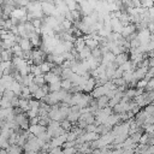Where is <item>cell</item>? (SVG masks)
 Masks as SVG:
<instances>
[{"label": "cell", "instance_id": "17", "mask_svg": "<svg viewBox=\"0 0 154 154\" xmlns=\"http://www.w3.org/2000/svg\"><path fill=\"white\" fill-rule=\"evenodd\" d=\"M107 103H108V99H107L106 96H101V97H99V99L96 100V106H97L99 109L107 107Z\"/></svg>", "mask_w": 154, "mask_h": 154}, {"label": "cell", "instance_id": "15", "mask_svg": "<svg viewBox=\"0 0 154 154\" xmlns=\"http://www.w3.org/2000/svg\"><path fill=\"white\" fill-rule=\"evenodd\" d=\"M20 89H22V85H20L18 82H16V81L13 79V82H12V84H11V87H10V90L13 91L14 95H20Z\"/></svg>", "mask_w": 154, "mask_h": 154}, {"label": "cell", "instance_id": "9", "mask_svg": "<svg viewBox=\"0 0 154 154\" xmlns=\"http://www.w3.org/2000/svg\"><path fill=\"white\" fill-rule=\"evenodd\" d=\"M135 29H136V26H135L134 24H128L126 26H123L122 32H120L122 37H123V38H124V37H129L130 35H132V34H134Z\"/></svg>", "mask_w": 154, "mask_h": 154}, {"label": "cell", "instance_id": "32", "mask_svg": "<svg viewBox=\"0 0 154 154\" xmlns=\"http://www.w3.org/2000/svg\"><path fill=\"white\" fill-rule=\"evenodd\" d=\"M147 79H140V81H137V83H136V87L138 88V89H144L146 88V85H147Z\"/></svg>", "mask_w": 154, "mask_h": 154}, {"label": "cell", "instance_id": "23", "mask_svg": "<svg viewBox=\"0 0 154 154\" xmlns=\"http://www.w3.org/2000/svg\"><path fill=\"white\" fill-rule=\"evenodd\" d=\"M79 116H81L79 112H70V113L67 114V119H66V120L70 122V123H71V122H77V120L79 119Z\"/></svg>", "mask_w": 154, "mask_h": 154}, {"label": "cell", "instance_id": "45", "mask_svg": "<svg viewBox=\"0 0 154 154\" xmlns=\"http://www.w3.org/2000/svg\"><path fill=\"white\" fill-rule=\"evenodd\" d=\"M4 91H5V87L0 83V93H1V94H4Z\"/></svg>", "mask_w": 154, "mask_h": 154}, {"label": "cell", "instance_id": "40", "mask_svg": "<svg viewBox=\"0 0 154 154\" xmlns=\"http://www.w3.org/2000/svg\"><path fill=\"white\" fill-rule=\"evenodd\" d=\"M75 152H76V148L75 147H72V148H65L63 150V154H75Z\"/></svg>", "mask_w": 154, "mask_h": 154}, {"label": "cell", "instance_id": "39", "mask_svg": "<svg viewBox=\"0 0 154 154\" xmlns=\"http://www.w3.org/2000/svg\"><path fill=\"white\" fill-rule=\"evenodd\" d=\"M153 85H154V79H153V78H150V79L147 82L146 89H147L148 91H152V89H153Z\"/></svg>", "mask_w": 154, "mask_h": 154}, {"label": "cell", "instance_id": "50", "mask_svg": "<svg viewBox=\"0 0 154 154\" xmlns=\"http://www.w3.org/2000/svg\"><path fill=\"white\" fill-rule=\"evenodd\" d=\"M42 154H48V153H46V152H45V153H42Z\"/></svg>", "mask_w": 154, "mask_h": 154}, {"label": "cell", "instance_id": "11", "mask_svg": "<svg viewBox=\"0 0 154 154\" xmlns=\"http://www.w3.org/2000/svg\"><path fill=\"white\" fill-rule=\"evenodd\" d=\"M12 64H13V65L17 67V70H20L22 67H24V66H26V65H28V61H26L24 58H18V57H14V58H13Z\"/></svg>", "mask_w": 154, "mask_h": 154}, {"label": "cell", "instance_id": "1", "mask_svg": "<svg viewBox=\"0 0 154 154\" xmlns=\"http://www.w3.org/2000/svg\"><path fill=\"white\" fill-rule=\"evenodd\" d=\"M136 38L140 43V46H147L149 43V41H152L153 35L147 30V29H142L138 31V34L136 35Z\"/></svg>", "mask_w": 154, "mask_h": 154}, {"label": "cell", "instance_id": "6", "mask_svg": "<svg viewBox=\"0 0 154 154\" xmlns=\"http://www.w3.org/2000/svg\"><path fill=\"white\" fill-rule=\"evenodd\" d=\"M96 87V82H95V79L94 78H91V77H89L88 79H87V82L84 83V85H83V88H82V90L83 91H85V93H91L93 90H94V88Z\"/></svg>", "mask_w": 154, "mask_h": 154}, {"label": "cell", "instance_id": "13", "mask_svg": "<svg viewBox=\"0 0 154 154\" xmlns=\"http://www.w3.org/2000/svg\"><path fill=\"white\" fill-rule=\"evenodd\" d=\"M126 60H128L126 54H125V53H120V54L116 55V58H114V64H116L117 66H120V65L124 64Z\"/></svg>", "mask_w": 154, "mask_h": 154}, {"label": "cell", "instance_id": "21", "mask_svg": "<svg viewBox=\"0 0 154 154\" xmlns=\"http://www.w3.org/2000/svg\"><path fill=\"white\" fill-rule=\"evenodd\" d=\"M46 95H47V93H46V91H43L41 88H38V89L32 94V96L35 97V100H36V101H37V100H38V101H40V100H42Z\"/></svg>", "mask_w": 154, "mask_h": 154}, {"label": "cell", "instance_id": "22", "mask_svg": "<svg viewBox=\"0 0 154 154\" xmlns=\"http://www.w3.org/2000/svg\"><path fill=\"white\" fill-rule=\"evenodd\" d=\"M60 88H63L65 91H66V90H70V89L72 88L71 81H70V79H63V81H60Z\"/></svg>", "mask_w": 154, "mask_h": 154}, {"label": "cell", "instance_id": "31", "mask_svg": "<svg viewBox=\"0 0 154 154\" xmlns=\"http://www.w3.org/2000/svg\"><path fill=\"white\" fill-rule=\"evenodd\" d=\"M28 116H29V119L37 117L38 116V108H30L28 111Z\"/></svg>", "mask_w": 154, "mask_h": 154}, {"label": "cell", "instance_id": "42", "mask_svg": "<svg viewBox=\"0 0 154 154\" xmlns=\"http://www.w3.org/2000/svg\"><path fill=\"white\" fill-rule=\"evenodd\" d=\"M75 144H76V142H65L64 144H63V147H64V149L65 148H72V147H75Z\"/></svg>", "mask_w": 154, "mask_h": 154}, {"label": "cell", "instance_id": "25", "mask_svg": "<svg viewBox=\"0 0 154 154\" xmlns=\"http://www.w3.org/2000/svg\"><path fill=\"white\" fill-rule=\"evenodd\" d=\"M32 83H35L36 85H38V87H42L46 82H45V78H43V76L42 75H40V76H36V77H34V81H32Z\"/></svg>", "mask_w": 154, "mask_h": 154}, {"label": "cell", "instance_id": "18", "mask_svg": "<svg viewBox=\"0 0 154 154\" xmlns=\"http://www.w3.org/2000/svg\"><path fill=\"white\" fill-rule=\"evenodd\" d=\"M90 55H91V53H90V49H89L88 47H84V48L78 53V57H79L82 60H87Z\"/></svg>", "mask_w": 154, "mask_h": 154}, {"label": "cell", "instance_id": "36", "mask_svg": "<svg viewBox=\"0 0 154 154\" xmlns=\"http://www.w3.org/2000/svg\"><path fill=\"white\" fill-rule=\"evenodd\" d=\"M61 25H63L64 29H66V30H71V28H72V23L69 22V20H66V19H64V20L61 22Z\"/></svg>", "mask_w": 154, "mask_h": 154}, {"label": "cell", "instance_id": "12", "mask_svg": "<svg viewBox=\"0 0 154 154\" xmlns=\"http://www.w3.org/2000/svg\"><path fill=\"white\" fill-rule=\"evenodd\" d=\"M37 66L40 67V70H41L42 73H48V72H51L52 66H54V64L48 63V61H43V63H41L40 65H37Z\"/></svg>", "mask_w": 154, "mask_h": 154}, {"label": "cell", "instance_id": "16", "mask_svg": "<svg viewBox=\"0 0 154 154\" xmlns=\"http://www.w3.org/2000/svg\"><path fill=\"white\" fill-rule=\"evenodd\" d=\"M119 70H122L123 72H128V71H134V67H132V64L130 60H126L124 64H122L120 66H118Z\"/></svg>", "mask_w": 154, "mask_h": 154}, {"label": "cell", "instance_id": "29", "mask_svg": "<svg viewBox=\"0 0 154 154\" xmlns=\"http://www.w3.org/2000/svg\"><path fill=\"white\" fill-rule=\"evenodd\" d=\"M48 89L51 90V93H54V91H59V90H61V88H60V82H58V83H53V84H49Z\"/></svg>", "mask_w": 154, "mask_h": 154}, {"label": "cell", "instance_id": "34", "mask_svg": "<svg viewBox=\"0 0 154 154\" xmlns=\"http://www.w3.org/2000/svg\"><path fill=\"white\" fill-rule=\"evenodd\" d=\"M148 141H149V136H148L147 134L141 135V137H140V140H138V142H140L141 144H147Z\"/></svg>", "mask_w": 154, "mask_h": 154}, {"label": "cell", "instance_id": "27", "mask_svg": "<svg viewBox=\"0 0 154 154\" xmlns=\"http://www.w3.org/2000/svg\"><path fill=\"white\" fill-rule=\"evenodd\" d=\"M65 5H66V7H67V10L71 12V11H75V10H77V2H75V1H70V0H67V1H65Z\"/></svg>", "mask_w": 154, "mask_h": 154}, {"label": "cell", "instance_id": "4", "mask_svg": "<svg viewBox=\"0 0 154 154\" xmlns=\"http://www.w3.org/2000/svg\"><path fill=\"white\" fill-rule=\"evenodd\" d=\"M41 10H42V13L48 14V17H49L53 14L55 6L53 5V2H41Z\"/></svg>", "mask_w": 154, "mask_h": 154}, {"label": "cell", "instance_id": "47", "mask_svg": "<svg viewBox=\"0 0 154 154\" xmlns=\"http://www.w3.org/2000/svg\"><path fill=\"white\" fill-rule=\"evenodd\" d=\"M0 154H7L6 149H0Z\"/></svg>", "mask_w": 154, "mask_h": 154}, {"label": "cell", "instance_id": "19", "mask_svg": "<svg viewBox=\"0 0 154 154\" xmlns=\"http://www.w3.org/2000/svg\"><path fill=\"white\" fill-rule=\"evenodd\" d=\"M32 81H34V75L29 73L28 76L22 77V85L23 87H28V85H30L32 83Z\"/></svg>", "mask_w": 154, "mask_h": 154}, {"label": "cell", "instance_id": "43", "mask_svg": "<svg viewBox=\"0 0 154 154\" xmlns=\"http://www.w3.org/2000/svg\"><path fill=\"white\" fill-rule=\"evenodd\" d=\"M40 122V118L38 117H35V118H31L30 119V125H37Z\"/></svg>", "mask_w": 154, "mask_h": 154}, {"label": "cell", "instance_id": "30", "mask_svg": "<svg viewBox=\"0 0 154 154\" xmlns=\"http://www.w3.org/2000/svg\"><path fill=\"white\" fill-rule=\"evenodd\" d=\"M143 128H144L146 134H147L149 137H152V135H153V132H154V125H153V124H152V125H143Z\"/></svg>", "mask_w": 154, "mask_h": 154}, {"label": "cell", "instance_id": "28", "mask_svg": "<svg viewBox=\"0 0 154 154\" xmlns=\"http://www.w3.org/2000/svg\"><path fill=\"white\" fill-rule=\"evenodd\" d=\"M60 128L66 132V131H69V130L71 129V123L67 122L66 119H64V120H61V123H60Z\"/></svg>", "mask_w": 154, "mask_h": 154}, {"label": "cell", "instance_id": "5", "mask_svg": "<svg viewBox=\"0 0 154 154\" xmlns=\"http://www.w3.org/2000/svg\"><path fill=\"white\" fill-rule=\"evenodd\" d=\"M46 131V126H41V125H30L29 128H28V132L29 134H31V135H34L35 137L36 136H38L40 134H42V132H45Z\"/></svg>", "mask_w": 154, "mask_h": 154}, {"label": "cell", "instance_id": "14", "mask_svg": "<svg viewBox=\"0 0 154 154\" xmlns=\"http://www.w3.org/2000/svg\"><path fill=\"white\" fill-rule=\"evenodd\" d=\"M22 111L24 112H28L30 109L29 107V100H25V99H18V105H17Z\"/></svg>", "mask_w": 154, "mask_h": 154}, {"label": "cell", "instance_id": "26", "mask_svg": "<svg viewBox=\"0 0 154 154\" xmlns=\"http://www.w3.org/2000/svg\"><path fill=\"white\" fill-rule=\"evenodd\" d=\"M0 107H1V108H11L12 106H11L10 100L2 96V97H1V100H0Z\"/></svg>", "mask_w": 154, "mask_h": 154}, {"label": "cell", "instance_id": "3", "mask_svg": "<svg viewBox=\"0 0 154 154\" xmlns=\"http://www.w3.org/2000/svg\"><path fill=\"white\" fill-rule=\"evenodd\" d=\"M66 137H67V135H66V132L64 134V135H61V136H58V137H53L52 138V141H51V148H54V147H61L65 142H66Z\"/></svg>", "mask_w": 154, "mask_h": 154}, {"label": "cell", "instance_id": "24", "mask_svg": "<svg viewBox=\"0 0 154 154\" xmlns=\"http://www.w3.org/2000/svg\"><path fill=\"white\" fill-rule=\"evenodd\" d=\"M6 152H7V154H22L20 147H18V146H10L6 149Z\"/></svg>", "mask_w": 154, "mask_h": 154}, {"label": "cell", "instance_id": "41", "mask_svg": "<svg viewBox=\"0 0 154 154\" xmlns=\"http://www.w3.org/2000/svg\"><path fill=\"white\" fill-rule=\"evenodd\" d=\"M124 95L128 96V97H134L135 96V89H129Z\"/></svg>", "mask_w": 154, "mask_h": 154}, {"label": "cell", "instance_id": "20", "mask_svg": "<svg viewBox=\"0 0 154 154\" xmlns=\"http://www.w3.org/2000/svg\"><path fill=\"white\" fill-rule=\"evenodd\" d=\"M12 113H13L12 107H11V108H1V109H0V120L7 118V117H8L10 114H12Z\"/></svg>", "mask_w": 154, "mask_h": 154}, {"label": "cell", "instance_id": "48", "mask_svg": "<svg viewBox=\"0 0 154 154\" xmlns=\"http://www.w3.org/2000/svg\"><path fill=\"white\" fill-rule=\"evenodd\" d=\"M1 16H2V8L0 7V17H1Z\"/></svg>", "mask_w": 154, "mask_h": 154}, {"label": "cell", "instance_id": "49", "mask_svg": "<svg viewBox=\"0 0 154 154\" xmlns=\"http://www.w3.org/2000/svg\"><path fill=\"white\" fill-rule=\"evenodd\" d=\"M1 76H2V72H0V78H1Z\"/></svg>", "mask_w": 154, "mask_h": 154}, {"label": "cell", "instance_id": "46", "mask_svg": "<svg viewBox=\"0 0 154 154\" xmlns=\"http://www.w3.org/2000/svg\"><path fill=\"white\" fill-rule=\"evenodd\" d=\"M91 154H101V152H100V149H96V150H93V152H90Z\"/></svg>", "mask_w": 154, "mask_h": 154}, {"label": "cell", "instance_id": "8", "mask_svg": "<svg viewBox=\"0 0 154 154\" xmlns=\"http://www.w3.org/2000/svg\"><path fill=\"white\" fill-rule=\"evenodd\" d=\"M119 120H120L119 114H111V116L106 119V122H105L103 125H105L106 128H111V126H113V125H117Z\"/></svg>", "mask_w": 154, "mask_h": 154}, {"label": "cell", "instance_id": "2", "mask_svg": "<svg viewBox=\"0 0 154 154\" xmlns=\"http://www.w3.org/2000/svg\"><path fill=\"white\" fill-rule=\"evenodd\" d=\"M11 18L14 19H19L22 22L26 20V10L25 7H19V8H13V11L11 12Z\"/></svg>", "mask_w": 154, "mask_h": 154}, {"label": "cell", "instance_id": "10", "mask_svg": "<svg viewBox=\"0 0 154 154\" xmlns=\"http://www.w3.org/2000/svg\"><path fill=\"white\" fill-rule=\"evenodd\" d=\"M17 45L20 47V49H22L23 52H28V51H30V48L32 47L31 43H30V41H29V38H20Z\"/></svg>", "mask_w": 154, "mask_h": 154}, {"label": "cell", "instance_id": "38", "mask_svg": "<svg viewBox=\"0 0 154 154\" xmlns=\"http://www.w3.org/2000/svg\"><path fill=\"white\" fill-rule=\"evenodd\" d=\"M70 13H71V18H72V20H73V22H75L76 19H78V18H79V11L75 10V11H71Z\"/></svg>", "mask_w": 154, "mask_h": 154}, {"label": "cell", "instance_id": "7", "mask_svg": "<svg viewBox=\"0 0 154 154\" xmlns=\"http://www.w3.org/2000/svg\"><path fill=\"white\" fill-rule=\"evenodd\" d=\"M43 78H45V82H47V83H49V84H53V83H58V82H60V76H58V75L53 73L52 71H51V72H48V73H46V75L43 76Z\"/></svg>", "mask_w": 154, "mask_h": 154}, {"label": "cell", "instance_id": "33", "mask_svg": "<svg viewBox=\"0 0 154 154\" xmlns=\"http://www.w3.org/2000/svg\"><path fill=\"white\" fill-rule=\"evenodd\" d=\"M144 112L149 116H153V112H154V106L152 103H148L147 106H144Z\"/></svg>", "mask_w": 154, "mask_h": 154}, {"label": "cell", "instance_id": "44", "mask_svg": "<svg viewBox=\"0 0 154 154\" xmlns=\"http://www.w3.org/2000/svg\"><path fill=\"white\" fill-rule=\"evenodd\" d=\"M17 4H18L19 6H26V5H28V1H18Z\"/></svg>", "mask_w": 154, "mask_h": 154}, {"label": "cell", "instance_id": "35", "mask_svg": "<svg viewBox=\"0 0 154 154\" xmlns=\"http://www.w3.org/2000/svg\"><path fill=\"white\" fill-rule=\"evenodd\" d=\"M31 24H32L34 29H40V28H41V25H42L41 19H32V20H31Z\"/></svg>", "mask_w": 154, "mask_h": 154}, {"label": "cell", "instance_id": "37", "mask_svg": "<svg viewBox=\"0 0 154 154\" xmlns=\"http://www.w3.org/2000/svg\"><path fill=\"white\" fill-rule=\"evenodd\" d=\"M38 88H40V87H38V85H36L35 83H31L30 85H28V89H29L30 94H34V93H35V91H36Z\"/></svg>", "mask_w": 154, "mask_h": 154}]
</instances>
